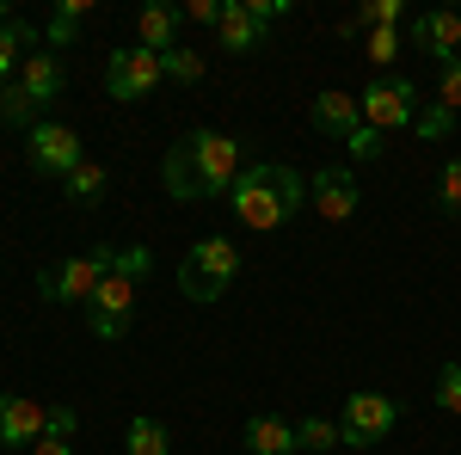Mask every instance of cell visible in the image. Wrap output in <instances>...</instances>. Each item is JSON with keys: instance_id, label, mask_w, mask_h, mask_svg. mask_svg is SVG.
I'll list each match as a JSON object with an SVG mask.
<instances>
[{"instance_id": "d6a6232c", "label": "cell", "mask_w": 461, "mask_h": 455, "mask_svg": "<svg viewBox=\"0 0 461 455\" xmlns=\"http://www.w3.org/2000/svg\"><path fill=\"white\" fill-rule=\"evenodd\" d=\"M185 19H197V25H221V6H215V0H191Z\"/></svg>"}, {"instance_id": "f546056e", "label": "cell", "mask_w": 461, "mask_h": 455, "mask_svg": "<svg viewBox=\"0 0 461 455\" xmlns=\"http://www.w3.org/2000/svg\"><path fill=\"white\" fill-rule=\"evenodd\" d=\"M437 105L449 111V117H461V56H456V62H443V86H437Z\"/></svg>"}, {"instance_id": "4316f807", "label": "cell", "mask_w": 461, "mask_h": 455, "mask_svg": "<svg viewBox=\"0 0 461 455\" xmlns=\"http://www.w3.org/2000/svg\"><path fill=\"white\" fill-rule=\"evenodd\" d=\"M437 210H443V215H461V160H449V167H443V178H437Z\"/></svg>"}, {"instance_id": "5b68a950", "label": "cell", "mask_w": 461, "mask_h": 455, "mask_svg": "<svg viewBox=\"0 0 461 455\" xmlns=\"http://www.w3.org/2000/svg\"><path fill=\"white\" fill-rule=\"evenodd\" d=\"M419 105H425V99H419V86H412V80H400V74H382V80H375V86H363V99H357L363 123H369V130H382V136H388V130H412V123H419Z\"/></svg>"}, {"instance_id": "2e32d148", "label": "cell", "mask_w": 461, "mask_h": 455, "mask_svg": "<svg viewBox=\"0 0 461 455\" xmlns=\"http://www.w3.org/2000/svg\"><path fill=\"white\" fill-rule=\"evenodd\" d=\"M178 19H185V13H173V6H142V19H136V43L154 50V56L178 50Z\"/></svg>"}, {"instance_id": "7a4b0ae2", "label": "cell", "mask_w": 461, "mask_h": 455, "mask_svg": "<svg viewBox=\"0 0 461 455\" xmlns=\"http://www.w3.org/2000/svg\"><path fill=\"white\" fill-rule=\"evenodd\" d=\"M228 210L252 234L289 228L295 215L308 210V178L295 167H284V160H247V173L234 178V191H228Z\"/></svg>"}, {"instance_id": "d6986e66", "label": "cell", "mask_w": 461, "mask_h": 455, "mask_svg": "<svg viewBox=\"0 0 461 455\" xmlns=\"http://www.w3.org/2000/svg\"><path fill=\"white\" fill-rule=\"evenodd\" d=\"M105 185H111V173L99 167V160H80L68 178H62V191H68V204H80V210H93L99 197H105Z\"/></svg>"}, {"instance_id": "484cf974", "label": "cell", "mask_w": 461, "mask_h": 455, "mask_svg": "<svg viewBox=\"0 0 461 455\" xmlns=\"http://www.w3.org/2000/svg\"><path fill=\"white\" fill-rule=\"evenodd\" d=\"M412 130H419L425 141H443L449 130H456V117H449V111H443L437 99H430V105H419V123H412Z\"/></svg>"}, {"instance_id": "836d02e7", "label": "cell", "mask_w": 461, "mask_h": 455, "mask_svg": "<svg viewBox=\"0 0 461 455\" xmlns=\"http://www.w3.org/2000/svg\"><path fill=\"white\" fill-rule=\"evenodd\" d=\"M32 455H74V437H37Z\"/></svg>"}, {"instance_id": "52a82bcc", "label": "cell", "mask_w": 461, "mask_h": 455, "mask_svg": "<svg viewBox=\"0 0 461 455\" xmlns=\"http://www.w3.org/2000/svg\"><path fill=\"white\" fill-rule=\"evenodd\" d=\"M136 296H142V283L111 271V278L93 289V302H86V326H93L99 339H123L130 320H136Z\"/></svg>"}, {"instance_id": "603a6c76", "label": "cell", "mask_w": 461, "mask_h": 455, "mask_svg": "<svg viewBox=\"0 0 461 455\" xmlns=\"http://www.w3.org/2000/svg\"><path fill=\"white\" fill-rule=\"evenodd\" d=\"M400 19H406V6H400V0H363L357 32H400Z\"/></svg>"}, {"instance_id": "e0dca14e", "label": "cell", "mask_w": 461, "mask_h": 455, "mask_svg": "<svg viewBox=\"0 0 461 455\" xmlns=\"http://www.w3.org/2000/svg\"><path fill=\"white\" fill-rule=\"evenodd\" d=\"M247 455H295V424L271 419V413L247 419Z\"/></svg>"}, {"instance_id": "ba28073f", "label": "cell", "mask_w": 461, "mask_h": 455, "mask_svg": "<svg viewBox=\"0 0 461 455\" xmlns=\"http://www.w3.org/2000/svg\"><path fill=\"white\" fill-rule=\"evenodd\" d=\"M393 424H400V406L388 394H345V413H339V443H382Z\"/></svg>"}, {"instance_id": "d4e9b609", "label": "cell", "mask_w": 461, "mask_h": 455, "mask_svg": "<svg viewBox=\"0 0 461 455\" xmlns=\"http://www.w3.org/2000/svg\"><path fill=\"white\" fill-rule=\"evenodd\" d=\"M437 413L461 419V363H443L437 369Z\"/></svg>"}, {"instance_id": "8992f818", "label": "cell", "mask_w": 461, "mask_h": 455, "mask_svg": "<svg viewBox=\"0 0 461 455\" xmlns=\"http://www.w3.org/2000/svg\"><path fill=\"white\" fill-rule=\"evenodd\" d=\"M167 80V62L154 56V50H142V43H130V50H111V62H105V93L111 99H148L154 86Z\"/></svg>"}, {"instance_id": "ac0fdd59", "label": "cell", "mask_w": 461, "mask_h": 455, "mask_svg": "<svg viewBox=\"0 0 461 455\" xmlns=\"http://www.w3.org/2000/svg\"><path fill=\"white\" fill-rule=\"evenodd\" d=\"M86 19H93V0H62L56 19H50V32H43V50H68L74 37L86 32Z\"/></svg>"}, {"instance_id": "83f0119b", "label": "cell", "mask_w": 461, "mask_h": 455, "mask_svg": "<svg viewBox=\"0 0 461 455\" xmlns=\"http://www.w3.org/2000/svg\"><path fill=\"white\" fill-rule=\"evenodd\" d=\"M160 62H167V74L185 80V86H191V80H203V56H197V50H167Z\"/></svg>"}, {"instance_id": "7402d4cb", "label": "cell", "mask_w": 461, "mask_h": 455, "mask_svg": "<svg viewBox=\"0 0 461 455\" xmlns=\"http://www.w3.org/2000/svg\"><path fill=\"white\" fill-rule=\"evenodd\" d=\"M0 123H32L37 130V99L19 80H0Z\"/></svg>"}, {"instance_id": "8fae6325", "label": "cell", "mask_w": 461, "mask_h": 455, "mask_svg": "<svg viewBox=\"0 0 461 455\" xmlns=\"http://www.w3.org/2000/svg\"><path fill=\"white\" fill-rule=\"evenodd\" d=\"M357 204H363V191H357V178L345 173V167H320V173L308 178V210H314L320 222H351Z\"/></svg>"}, {"instance_id": "4fadbf2b", "label": "cell", "mask_w": 461, "mask_h": 455, "mask_svg": "<svg viewBox=\"0 0 461 455\" xmlns=\"http://www.w3.org/2000/svg\"><path fill=\"white\" fill-rule=\"evenodd\" d=\"M265 19H252L247 0H221V25H215V43L221 50H234V56H252V50H265Z\"/></svg>"}, {"instance_id": "7c38bea8", "label": "cell", "mask_w": 461, "mask_h": 455, "mask_svg": "<svg viewBox=\"0 0 461 455\" xmlns=\"http://www.w3.org/2000/svg\"><path fill=\"white\" fill-rule=\"evenodd\" d=\"M412 50H425L437 68H443V62H456V50H461V13H419V19H412Z\"/></svg>"}, {"instance_id": "30bf717a", "label": "cell", "mask_w": 461, "mask_h": 455, "mask_svg": "<svg viewBox=\"0 0 461 455\" xmlns=\"http://www.w3.org/2000/svg\"><path fill=\"white\" fill-rule=\"evenodd\" d=\"M50 431V406L37 394H0V450H32Z\"/></svg>"}, {"instance_id": "9c48e42d", "label": "cell", "mask_w": 461, "mask_h": 455, "mask_svg": "<svg viewBox=\"0 0 461 455\" xmlns=\"http://www.w3.org/2000/svg\"><path fill=\"white\" fill-rule=\"evenodd\" d=\"M25 160L43 178H68L86 154H80V136H74L68 123H37V130H25Z\"/></svg>"}, {"instance_id": "f1b7e54d", "label": "cell", "mask_w": 461, "mask_h": 455, "mask_svg": "<svg viewBox=\"0 0 461 455\" xmlns=\"http://www.w3.org/2000/svg\"><path fill=\"white\" fill-rule=\"evenodd\" d=\"M345 154H351V160H382V130L357 123L351 136H345Z\"/></svg>"}, {"instance_id": "5bb4252c", "label": "cell", "mask_w": 461, "mask_h": 455, "mask_svg": "<svg viewBox=\"0 0 461 455\" xmlns=\"http://www.w3.org/2000/svg\"><path fill=\"white\" fill-rule=\"evenodd\" d=\"M13 80H19V86L37 99V111H43L50 99H62V56H56V50H32Z\"/></svg>"}, {"instance_id": "44dd1931", "label": "cell", "mask_w": 461, "mask_h": 455, "mask_svg": "<svg viewBox=\"0 0 461 455\" xmlns=\"http://www.w3.org/2000/svg\"><path fill=\"white\" fill-rule=\"evenodd\" d=\"M123 450L130 455H173V437H167V424L160 419H130V431H123Z\"/></svg>"}, {"instance_id": "3957f363", "label": "cell", "mask_w": 461, "mask_h": 455, "mask_svg": "<svg viewBox=\"0 0 461 455\" xmlns=\"http://www.w3.org/2000/svg\"><path fill=\"white\" fill-rule=\"evenodd\" d=\"M234 278H240V246L221 241V234L197 241L178 259V296H185V302H215V296H228Z\"/></svg>"}, {"instance_id": "9a60e30c", "label": "cell", "mask_w": 461, "mask_h": 455, "mask_svg": "<svg viewBox=\"0 0 461 455\" xmlns=\"http://www.w3.org/2000/svg\"><path fill=\"white\" fill-rule=\"evenodd\" d=\"M308 117H314V130H320V136H332V141H345V136L357 130V123H363V111H357L351 93H320Z\"/></svg>"}, {"instance_id": "1f68e13d", "label": "cell", "mask_w": 461, "mask_h": 455, "mask_svg": "<svg viewBox=\"0 0 461 455\" xmlns=\"http://www.w3.org/2000/svg\"><path fill=\"white\" fill-rule=\"evenodd\" d=\"M74 431H80V413L74 406H50V431L43 437H74Z\"/></svg>"}, {"instance_id": "6da1fadb", "label": "cell", "mask_w": 461, "mask_h": 455, "mask_svg": "<svg viewBox=\"0 0 461 455\" xmlns=\"http://www.w3.org/2000/svg\"><path fill=\"white\" fill-rule=\"evenodd\" d=\"M240 173H247V148L234 136H221V130H191L160 160V185H167V197H178V204L228 197Z\"/></svg>"}, {"instance_id": "277c9868", "label": "cell", "mask_w": 461, "mask_h": 455, "mask_svg": "<svg viewBox=\"0 0 461 455\" xmlns=\"http://www.w3.org/2000/svg\"><path fill=\"white\" fill-rule=\"evenodd\" d=\"M111 265H117V246H99V252H80V259L50 265V271L37 278V289H43V302H56V308H86L93 289L111 278Z\"/></svg>"}, {"instance_id": "4dcf8cb0", "label": "cell", "mask_w": 461, "mask_h": 455, "mask_svg": "<svg viewBox=\"0 0 461 455\" xmlns=\"http://www.w3.org/2000/svg\"><path fill=\"white\" fill-rule=\"evenodd\" d=\"M363 56H369V62H382V68H388L393 56H400V32H363Z\"/></svg>"}, {"instance_id": "cb8c5ba5", "label": "cell", "mask_w": 461, "mask_h": 455, "mask_svg": "<svg viewBox=\"0 0 461 455\" xmlns=\"http://www.w3.org/2000/svg\"><path fill=\"white\" fill-rule=\"evenodd\" d=\"M295 450H308V455L339 450V424H332V419H302V424H295Z\"/></svg>"}, {"instance_id": "ffe728a7", "label": "cell", "mask_w": 461, "mask_h": 455, "mask_svg": "<svg viewBox=\"0 0 461 455\" xmlns=\"http://www.w3.org/2000/svg\"><path fill=\"white\" fill-rule=\"evenodd\" d=\"M32 25H25V19H6V25H0V80H13V74H19V62H25V56H32Z\"/></svg>"}]
</instances>
